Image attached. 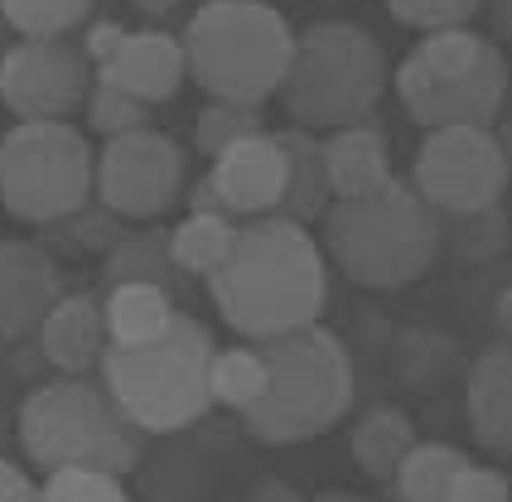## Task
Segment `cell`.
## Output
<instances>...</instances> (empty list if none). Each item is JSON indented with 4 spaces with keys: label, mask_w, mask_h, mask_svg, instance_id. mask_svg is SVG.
<instances>
[{
    "label": "cell",
    "mask_w": 512,
    "mask_h": 502,
    "mask_svg": "<svg viewBox=\"0 0 512 502\" xmlns=\"http://www.w3.org/2000/svg\"><path fill=\"white\" fill-rule=\"evenodd\" d=\"M208 295L218 314L242 338H281L305 324H319L329 300V261L305 223L256 218L237 227L228 261L208 276Z\"/></svg>",
    "instance_id": "6da1fadb"
},
{
    "label": "cell",
    "mask_w": 512,
    "mask_h": 502,
    "mask_svg": "<svg viewBox=\"0 0 512 502\" xmlns=\"http://www.w3.org/2000/svg\"><path fill=\"white\" fill-rule=\"evenodd\" d=\"M319 251L353 285L397 290L430 271L440 251V213L392 174L372 194L329 198L319 213Z\"/></svg>",
    "instance_id": "7a4b0ae2"
},
{
    "label": "cell",
    "mask_w": 512,
    "mask_h": 502,
    "mask_svg": "<svg viewBox=\"0 0 512 502\" xmlns=\"http://www.w3.org/2000/svg\"><path fill=\"white\" fill-rule=\"evenodd\" d=\"M184 73L213 97L261 107L276 97L290 63L295 29L266 0H208L184 29Z\"/></svg>",
    "instance_id": "3957f363"
},
{
    "label": "cell",
    "mask_w": 512,
    "mask_h": 502,
    "mask_svg": "<svg viewBox=\"0 0 512 502\" xmlns=\"http://www.w3.org/2000/svg\"><path fill=\"white\" fill-rule=\"evenodd\" d=\"M218 343L208 324L174 314L170 329L136 348H102V387L116 396V406L141 425L145 435H170L184 430L213 406L208 396V363Z\"/></svg>",
    "instance_id": "277c9868"
},
{
    "label": "cell",
    "mask_w": 512,
    "mask_h": 502,
    "mask_svg": "<svg viewBox=\"0 0 512 502\" xmlns=\"http://www.w3.org/2000/svg\"><path fill=\"white\" fill-rule=\"evenodd\" d=\"M271 382L247 416V430L266 445H300L334 430L353 406V358L339 334L305 324L295 334L261 343Z\"/></svg>",
    "instance_id": "5b68a950"
},
{
    "label": "cell",
    "mask_w": 512,
    "mask_h": 502,
    "mask_svg": "<svg viewBox=\"0 0 512 502\" xmlns=\"http://www.w3.org/2000/svg\"><path fill=\"white\" fill-rule=\"evenodd\" d=\"M387 87V54L353 20H319L290 44L281 78L285 116L305 131H334L368 121Z\"/></svg>",
    "instance_id": "8992f818"
},
{
    "label": "cell",
    "mask_w": 512,
    "mask_h": 502,
    "mask_svg": "<svg viewBox=\"0 0 512 502\" xmlns=\"http://www.w3.org/2000/svg\"><path fill=\"white\" fill-rule=\"evenodd\" d=\"M145 430L116 406L102 382L58 377L25 396L20 406V445L39 469H107L126 474L141 459Z\"/></svg>",
    "instance_id": "52a82bcc"
},
{
    "label": "cell",
    "mask_w": 512,
    "mask_h": 502,
    "mask_svg": "<svg viewBox=\"0 0 512 502\" xmlns=\"http://www.w3.org/2000/svg\"><path fill=\"white\" fill-rule=\"evenodd\" d=\"M92 145L68 121H20L0 140V208L20 223H63L92 198Z\"/></svg>",
    "instance_id": "ba28073f"
},
{
    "label": "cell",
    "mask_w": 512,
    "mask_h": 502,
    "mask_svg": "<svg viewBox=\"0 0 512 502\" xmlns=\"http://www.w3.org/2000/svg\"><path fill=\"white\" fill-rule=\"evenodd\" d=\"M411 189L435 213H488L508 189V150L488 126H430L416 150Z\"/></svg>",
    "instance_id": "9c48e42d"
},
{
    "label": "cell",
    "mask_w": 512,
    "mask_h": 502,
    "mask_svg": "<svg viewBox=\"0 0 512 502\" xmlns=\"http://www.w3.org/2000/svg\"><path fill=\"white\" fill-rule=\"evenodd\" d=\"M184 189V150L165 131H126L102 145L92 165V194L116 218H160Z\"/></svg>",
    "instance_id": "30bf717a"
},
{
    "label": "cell",
    "mask_w": 512,
    "mask_h": 502,
    "mask_svg": "<svg viewBox=\"0 0 512 502\" xmlns=\"http://www.w3.org/2000/svg\"><path fill=\"white\" fill-rule=\"evenodd\" d=\"M92 87V63L68 39H20L0 54V102L20 121H63Z\"/></svg>",
    "instance_id": "8fae6325"
},
{
    "label": "cell",
    "mask_w": 512,
    "mask_h": 502,
    "mask_svg": "<svg viewBox=\"0 0 512 502\" xmlns=\"http://www.w3.org/2000/svg\"><path fill=\"white\" fill-rule=\"evenodd\" d=\"M397 92L406 112L421 126H488L508 102V58L498 44H488L474 68L455 78H426V68L406 54L397 68Z\"/></svg>",
    "instance_id": "7c38bea8"
},
{
    "label": "cell",
    "mask_w": 512,
    "mask_h": 502,
    "mask_svg": "<svg viewBox=\"0 0 512 502\" xmlns=\"http://www.w3.org/2000/svg\"><path fill=\"white\" fill-rule=\"evenodd\" d=\"M58 295L63 276L54 256L25 237H0V343L34 334Z\"/></svg>",
    "instance_id": "4fadbf2b"
},
{
    "label": "cell",
    "mask_w": 512,
    "mask_h": 502,
    "mask_svg": "<svg viewBox=\"0 0 512 502\" xmlns=\"http://www.w3.org/2000/svg\"><path fill=\"white\" fill-rule=\"evenodd\" d=\"M213 189L223 198L228 213H242V218H266L281 208L285 194V155L271 131H256V136L232 140L228 150L213 155V169H208Z\"/></svg>",
    "instance_id": "5bb4252c"
},
{
    "label": "cell",
    "mask_w": 512,
    "mask_h": 502,
    "mask_svg": "<svg viewBox=\"0 0 512 502\" xmlns=\"http://www.w3.org/2000/svg\"><path fill=\"white\" fill-rule=\"evenodd\" d=\"M97 83L121 87L145 107L170 102L179 83H184V44L174 34H165V29H141V34L126 29L116 54L97 68Z\"/></svg>",
    "instance_id": "9a60e30c"
},
{
    "label": "cell",
    "mask_w": 512,
    "mask_h": 502,
    "mask_svg": "<svg viewBox=\"0 0 512 502\" xmlns=\"http://www.w3.org/2000/svg\"><path fill=\"white\" fill-rule=\"evenodd\" d=\"M319 165H324L329 198H358L392 179V150L377 126L353 121L319 136Z\"/></svg>",
    "instance_id": "2e32d148"
},
{
    "label": "cell",
    "mask_w": 512,
    "mask_h": 502,
    "mask_svg": "<svg viewBox=\"0 0 512 502\" xmlns=\"http://www.w3.org/2000/svg\"><path fill=\"white\" fill-rule=\"evenodd\" d=\"M39 343H44V358L63 377H83L87 367H97L102 348H107L102 305L92 295H58L54 309L39 319Z\"/></svg>",
    "instance_id": "e0dca14e"
},
{
    "label": "cell",
    "mask_w": 512,
    "mask_h": 502,
    "mask_svg": "<svg viewBox=\"0 0 512 502\" xmlns=\"http://www.w3.org/2000/svg\"><path fill=\"white\" fill-rule=\"evenodd\" d=\"M469 425L474 440L493 454L512 449V358L508 348L484 353L469 372Z\"/></svg>",
    "instance_id": "ac0fdd59"
},
{
    "label": "cell",
    "mask_w": 512,
    "mask_h": 502,
    "mask_svg": "<svg viewBox=\"0 0 512 502\" xmlns=\"http://www.w3.org/2000/svg\"><path fill=\"white\" fill-rule=\"evenodd\" d=\"M276 145L285 155V194H281V218L290 223H319V213L329 208V184H324V165H319V131L290 126L276 131Z\"/></svg>",
    "instance_id": "d6986e66"
},
{
    "label": "cell",
    "mask_w": 512,
    "mask_h": 502,
    "mask_svg": "<svg viewBox=\"0 0 512 502\" xmlns=\"http://www.w3.org/2000/svg\"><path fill=\"white\" fill-rule=\"evenodd\" d=\"M174 314L179 309L165 285H112V295L102 305V329H107V343L136 348V343L165 334Z\"/></svg>",
    "instance_id": "ffe728a7"
},
{
    "label": "cell",
    "mask_w": 512,
    "mask_h": 502,
    "mask_svg": "<svg viewBox=\"0 0 512 502\" xmlns=\"http://www.w3.org/2000/svg\"><path fill=\"white\" fill-rule=\"evenodd\" d=\"M107 280L112 285H179V266L170 256V232L145 227V232H121L107 247Z\"/></svg>",
    "instance_id": "44dd1931"
},
{
    "label": "cell",
    "mask_w": 512,
    "mask_h": 502,
    "mask_svg": "<svg viewBox=\"0 0 512 502\" xmlns=\"http://www.w3.org/2000/svg\"><path fill=\"white\" fill-rule=\"evenodd\" d=\"M416 445V425L397 406H377L358 420L353 430V464L368 478H392L397 464L406 459V449Z\"/></svg>",
    "instance_id": "7402d4cb"
},
{
    "label": "cell",
    "mask_w": 512,
    "mask_h": 502,
    "mask_svg": "<svg viewBox=\"0 0 512 502\" xmlns=\"http://www.w3.org/2000/svg\"><path fill=\"white\" fill-rule=\"evenodd\" d=\"M232 242H237V227L228 213H189L170 232V256L179 276H213L228 261Z\"/></svg>",
    "instance_id": "603a6c76"
},
{
    "label": "cell",
    "mask_w": 512,
    "mask_h": 502,
    "mask_svg": "<svg viewBox=\"0 0 512 502\" xmlns=\"http://www.w3.org/2000/svg\"><path fill=\"white\" fill-rule=\"evenodd\" d=\"M266 382H271L266 353L247 348V343L213 353V363H208V396L232 406V411H252L256 401H261V391H266Z\"/></svg>",
    "instance_id": "cb8c5ba5"
},
{
    "label": "cell",
    "mask_w": 512,
    "mask_h": 502,
    "mask_svg": "<svg viewBox=\"0 0 512 502\" xmlns=\"http://www.w3.org/2000/svg\"><path fill=\"white\" fill-rule=\"evenodd\" d=\"M464 464V454L455 445H416L406 449V459L397 464V498L401 502H445V488H450V478L455 469Z\"/></svg>",
    "instance_id": "d4e9b609"
},
{
    "label": "cell",
    "mask_w": 512,
    "mask_h": 502,
    "mask_svg": "<svg viewBox=\"0 0 512 502\" xmlns=\"http://www.w3.org/2000/svg\"><path fill=\"white\" fill-rule=\"evenodd\" d=\"M92 10V0H0L5 25L20 39H63L68 29H78Z\"/></svg>",
    "instance_id": "484cf974"
},
{
    "label": "cell",
    "mask_w": 512,
    "mask_h": 502,
    "mask_svg": "<svg viewBox=\"0 0 512 502\" xmlns=\"http://www.w3.org/2000/svg\"><path fill=\"white\" fill-rule=\"evenodd\" d=\"M484 49H488L484 34H474L469 25H455V29H430L411 58L426 68V78H455L464 68H474Z\"/></svg>",
    "instance_id": "4316f807"
},
{
    "label": "cell",
    "mask_w": 512,
    "mask_h": 502,
    "mask_svg": "<svg viewBox=\"0 0 512 502\" xmlns=\"http://www.w3.org/2000/svg\"><path fill=\"white\" fill-rule=\"evenodd\" d=\"M83 102H87V126H92L97 136H107V140L150 126V107H145V102H136L131 92L112 87V83H92Z\"/></svg>",
    "instance_id": "83f0119b"
},
{
    "label": "cell",
    "mask_w": 512,
    "mask_h": 502,
    "mask_svg": "<svg viewBox=\"0 0 512 502\" xmlns=\"http://www.w3.org/2000/svg\"><path fill=\"white\" fill-rule=\"evenodd\" d=\"M34 502H131L121 488V474L107 469H49Z\"/></svg>",
    "instance_id": "f1b7e54d"
},
{
    "label": "cell",
    "mask_w": 512,
    "mask_h": 502,
    "mask_svg": "<svg viewBox=\"0 0 512 502\" xmlns=\"http://www.w3.org/2000/svg\"><path fill=\"white\" fill-rule=\"evenodd\" d=\"M261 131V116L256 107H237V102H208L194 121V140H199V150L213 160L218 150H228L232 140L242 136H256Z\"/></svg>",
    "instance_id": "f546056e"
},
{
    "label": "cell",
    "mask_w": 512,
    "mask_h": 502,
    "mask_svg": "<svg viewBox=\"0 0 512 502\" xmlns=\"http://www.w3.org/2000/svg\"><path fill=\"white\" fill-rule=\"evenodd\" d=\"M387 10L397 15L401 25L430 34V29L469 25V20L484 10V0H387Z\"/></svg>",
    "instance_id": "4dcf8cb0"
},
{
    "label": "cell",
    "mask_w": 512,
    "mask_h": 502,
    "mask_svg": "<svg viewBox=\"0 0 512 502\" xmlns=\"http://www.w3.org/2000/svg\"><path fill=\"white\" fill-rule=\"evenodd\" d=\"M445 502H512V488L508 478L498 469H484V464H459L450 488H445Z\"/></svg>",
    "instance_id": "1f68e13d"
},
{
    "label": "cell",
    "mask_w": 512,
    "mask_h": 502,
    "mask_svg": "<svg viewBox=\"0 0 512 502\" xmlns=\"http://www.w3.org/2000/svg\"><path fill=\"white\" fill-rule=\"evenodd\" d=\"M121 39H126V29L116 25V20H102V25L87 29V39L78 44V49L87 54V63H97V68H102V63L116 54V44H121Z\"/></svg>",
    "instance_id": "d6a6232c"
},
{
    "label": "cell",
    "mask_w": 512,
    "mask_h": 502,
    "mask_svg": "<svg viewBox=\"0 0 512 502\" xmlns=\"http://www.w3.org/2000/svg\"><path fill=\"white\" fill-rule=\"evenodd\" d=\"M34 483L20 464H10V459H0V502H34Z\"/></svg>",
    "instance_id": "836d02e7"
},
{
    "label": "cell",
    "mask_w": 512,
    "mask_h": 502,
    "mask_svg": "<svg viewBox=\"0 0 512 502\" xmlns=\"http://www.w3.org/2000/svg\"><path fill=\"white\" fill-rule=\"evenodd\" d=\"M189 208H194V213H228V208H223V198H218V189H213V179H208V174H203L199 184H194V198H189Z\"/></svg>",
    "instance_id": "e575fe53"
},
{
    "label": "cell",
    "mask_w": 512,
    "mask_h": 502,
    "mask_svg": "<svg viewBox=\"0 0 512 502\" xmlns=\"http://www.w3.org/2000/svg\"><path fill=\"white\" fill-rule=\"evenodd\" d=\"M141 15H165V10H174V0H131Z\"/></svg>",
    "instance_id": "d590c367"
},
{
    "label": "cell",
    "mask_w": 512,
    "mask_h": 502,
    "mask_svg": "<svg viewBox=\"0 0 512 502\" xmlns=\"http://www.w3.org/2000/svg\"><path fill=\"white\" fill-rule=\"evenodd\" d=\"M314 502H372V498H363V493H319Z\"/></svg>",
    "instance_id": "8d00e7d4"
}]
</instances>
